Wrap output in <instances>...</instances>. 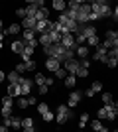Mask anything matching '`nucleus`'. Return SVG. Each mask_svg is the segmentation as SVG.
I'll use <instances>...</instances> for the list:
<instances>
[{
	"label": "nucleus",
	"instance_id": "15",
	"mask_svg": "<svg viewBox=\"0 0 118 132\" xmlns=\"http://www.w3.org/2000/svg\"><path fill=\"white\" fill-rule=\"evenodd\" d=\"M6 95L12 97V99H14V97H20V87H18V85H6Z\"/></svg>",
	"mask_w": 118,
	"mask_h": 132
},
{
	"label": "nucleus",
	"instance_id": "7",
	"mask_svg": "<svg viewBox=\"0 0 118 132\" xmlns=\"http://www.w3.org/2000/svg\"><path fill=\"white\" fill-rule=\"evenodd\" d=\"M89 55H90V50L87 45H77V47H75V57H77V59H87Z\"/></svg>",
	"mask_w": 118,
	"mask_h": 132
},
{
	"label": "nucleus",
	"instance_id": "38",
	"mask_svg": "<svg viewBox=\"0 0 118 132\" xmlns=\"http://www.w3.org/2000/svg\"><path fill=\"white\" fill-rule=\"evenodd\" d=\"M79 6H81V0H71L67 2V10H79Z\"/></svg>",
	"mask_w": 118,
	"mask_h": 132
},
{
	"label": "nucleus",
	"instance_id": "53",
	"mask_svg": "<svg viewBox=\"0 0 118 132\" xmlns=\"http://www.w3.org/2000/svg\"><path fill=\"white\" fill-rule=\"evenodd\" d=\"M2 28H4V22H2V20H0V32H2Z\"/></svg>",
	"mask_w": 118,
	"mask_h": 132
},
{
	"label": "nucleus",
	"instance_id": "52",
	"mask_svg": "<svg viewBox=\"0 0 118 132\" xmlns=\"http://www.w3.org/2000/svg\"><path fill=\"white\" fill-rule=\"evenodd\" d=\"M24 132H35V126H30V128H24Z\"/></svg>",
	"mask_w": 118,
	"mask_h": 132
},
{
	"label": "nucleus",
	"instance_id": "25",
	"mask_svg": "<svg viewBox=\"0 0 118 132\" xmlns=\"http://www.w3.org/2000/svg\"><path fill=\"white\" fill-rule=\"evenodd\" d=\"M16 105H18V109L20 110H24V109H28V97H18V101H16Z\"/></svg>",
	"mask_w": 118,
	"mask_h": 132
},
{
	"label": "nucleus",
	"instance_id": "6",
	"mask_svg": "<svg viewBox=\"0 0 118 132\" xmlns=\"http://www.w3.org/2000/svg\"><path fill=\"white\" fill-rule=\"evenodd\" d=\"M81 99H83V91H73V93L69 95V99H67V106L69 109H75V106L81 103Z\"/></svg>",
	"mask_w": 118,
	"mask_h": 132
},
{
	"label": "nucleus",
	"instance_id": "3",
	"mask_svg": "<svg viewBox=\"0 0 118 132\" xmlns=\"http://www.w3.org/2000/svg\"><path fill=\"white\" fill-rule=\"evenodd\" d=\"M18 87H20V97H28L32 93V87H34V81L28 77H22V81L18 83Z\"/></svg>",
	"mask_w": 118,
	"mask_h": 132
},
{
	"label": "nucleus",
	"instance_id": "18",
	"mask_svg": "<svg viewBox=\"0 0 118 132\" xmlns=\"http://www.w3.org/2000/svg\"><path fill=\"white\" fill-rule=\"evenodd\" d=\"M34 53H35V50H32V47H28V45H26V47H24V51L20 53V57H22V61H30V59H34V57H32Z\"/></svg>",
	"mask_w": 118,
	"mask_h": 132
},
{
	"label": "nucleus",
	"instance_id": "40",
	"mask_svg": "<svg viewBox=\"0 0 118 132\" xmlns=\"http://www.w3.org/2000/svg\"><path fill=\"white\" fill-rule=\"evenodd\" d=\"M90 128H93V130H101V128H102V122L98 120V118H95V120H90Z\"/></svg>",
	"mask_w": 118,
	"mask_h": 132
},
{
	"label": "nucleus",
	"instance_id": "19",
	"mask_svg": "<svg viewBox=\"0 0 118 132\" xmlns=\"http://www.w3.org/2000/svg\"><path fill=\"white\" fill-rule=\"evenodd\" d=\"M101 99H102V103H104L106 106H112V105H116V101H114L112 93H102V95H101Z\"/></svg>",
	"mask_w": 118,
	"mask_h": 132
},
{
	"label": "nucleus",
	"instance_id": "33",
	"mask_svg": "<svg viewBox=\"0 0 118 132\" xmlns=\"http://www.w3.org/2000/svg\"><path fill=\"white\" fill-rule=\"evenodd\" d=\"M65 77H67V73H65V69H63V67H59V69L53 73V79H61V81H63Z\"/></svg>",
	"mask_w": 118,
	"mask_h": 132
},
{
	"label": "nucleus",
	"instance_id": "4",
	"mask_svg": "<svg viewBox=\"0 0 118 132\" xmlns=\"http://www.w3.org/2000/svg\"><path fill=\"white\" fill-rule=\"evenodd\" d=\"M63 69H65V73L67 75H75L79 69V59L77 57H73V59H67L65 63H63Z\"/></svg>",
	"mask_w": 118,
	"mask_h": 132
},
{
	"label": "nucleus",
	"instance_id": "50",
	"mask_svg": "<svg viewBox=\"0 0 118 132\" xmlns=\"http://www.w3.org/2000/svg\"><path fill=\"white\" fill-rule=\"evenodd\" d=\"M4 81H6V73L0 69V83H4Z\"/></svg>",
	"mask_w": 118,
	"mask_h": 132
},
{
	"label": "nucleus",
	"instance_id": "11",
	"mask_svg": "<svg viewBox=\"0 0 118 132\" xmlns=\"http://www.w3.org/2000/svg\"><path fill=\"white\" fill-rule=\"evenodd\" d=\"M35 22H43V20H49V8H38V12H35Z\"/></svg>",
	"mask_w": 118,
	"mask_h": 132
},
{
	"label": "nucleus",
	"instance_id": "14",
	"mask_svg": "<svg viewBox=\"0 0 118 132\" xmlns=\"http://www.w3.org/2000/svg\"><path fill=\"white\" fill-rule=\"evenodd\" d=\"M51 8L61 14V12H65V8H67V2H65V0H53V2H51Z\"/></svg>",
	"mask_w": 118,
	"mask_h": 132
},
{
	"label": "nucleus",
	"instance_id": "26",
	"mask_svg": "<svg viewBox=\"0 0 118 132\" xmlns=\"http://www.w3.org/2000/svg\"><path fill=\"white\" fill-rule=\"evenodd\" d=\"M14 114V106H4L2 105V109H0V116H12Z\"/></svg>",
	"mask_w": 118,
	"mask_h": 132
},
{
	"label": "nucleus",
	"instance_id": "17",
	"mask_svg": "<svg viewBox=\"0 0 118 132\" xmlns=\"http://www.w3.org/2000/svg\"><path fill=\"white\" fill-rule=\"evenodd\" d=\"M20 39H22L24 44H28V42H32V39H35V32H34V30H24Z\"/></svg>",
	"mask_w": 118,
	"mask_h": 132
},
{
	"label": "nucleus",
	"instance_id": "54",
	"mask_svg": "<svg viewBox=\"0 0 118 132\" xmlns=\"http://www.w3.org/2000/svg\"><path fill=\"white\" fill-rule=\"evenodd\" d=\"M2 47H4V44H2V42H0V51H2Z\"/></svg>",
	"mask_w": 118,
	"mask_h": 132
},
{
	"label": "nucleus",
	"instance_id": "12",
	"mask_svg": "<svg viewBox=\"0 0 118 132\" xmlns=\"http://www.w3.org/2000/svg\"><path fill=\"white\" fill-rule=\"evenodd\" d=\"M24 47H26V44H24L22 39H14V42L10 44V50L14 51V53H18V55L24 51Z\"/></svg>",
	"mask_w": 118,
	"mask_h": 132
},
{
	"label": "nucleus",
	"instance_id": "1",
	"mask_svg": "<svg viewBox=\"0 0 118 132\" xmlns=\"http://www.w3.org/2000/svg\"><path fill=\"white\" fill-rule=\"evenodd\" d=\"M90 12L96 18H110L112 16V8H110V4L106 0H95V2H90Z\"/></svg>",
	"mask_w": 118,
	"mask_h": 132
},
{
	"label": "nucleus",
	"instance_id": "8",
	"mask_svg": "<svg viewBox=\"0 0 118 132\" xmlns=\"http://www.w3.org/2000/svg\"><path fill=\"white\" fill-rule=\"evenodd\" d=\"M35 18H30V16H26V18H22V22H20V28H24V30H34L35 32Z\"/></svg>",
	"mask_w": 118,
	"mask_h": 132
},
{
	"label": "nucleus",
	"instance_id": "20",
	"mask_svg": "<svg viewBox=\"0 0 118 132\" xmlns=\"http://www.w3.org/2000/svg\"><path fill=\"white\" fill-rule=\"evenodd\" d=\"M101 45V39H98V34L96 36H90V38H87V47H98Z\"/></svg>",
	"mask_w": 118,
	"mask_h": 132
},
{
	"label": "nucleus",
	"instance_id": "9",
	"mask_svg": "<svg viewBox=\"0 0 118 132\" xmlns=\"http://www.w3.org/2000/svg\"><path fill=\"white\" fill-rule=\"evenodd\" d=\"M59 67H61V63H59L57 59H53V57H47V59H45V69H47L49 73H55Z\"/></svg>",
	"mask_w": 118,
	"mask_h": 132
},
{
	"label": "nucleus",
	"instance_id": "32",
	"mask_svg": "<svg viewBox=\"0 0 118 132\" xmlns=\"http://www.w3.org/2000/svg\"><path fill=\"white\" fill-rule=\"evenodd\" d=\"M49 39H51V44H59V42H61V34L59 32H49Z\"/></svg>",
	"mask_w": 118,
	"mask_h": 132
},
{
	"label": "nucleus",
	"instance_id": "46",
	"mask_svg": "<svg viewBox=\"0 0 118 132\" xmlns=\"http://www.w3.org/2000/svg\"><path fill=\"white\" fill-rule=\"evenodd\" d=\"M16 16L18 18H26V8H18V10H16Z\"/></svg>",
	"mask_w": 118,
	"mask_h": 132
},
{
	"label": "nucleus",
	"instance_id": "37",
	"mask_svg": "<svg viewBox=\"0 0 118 132\" xmlns=\"http://www.w3.org/2000/svg\"><path fill=\"white\" fill-rule=\"evenodd\" d=\"M30 126H34V118H32V116L22 118V128H30Z\"/></svg>",
	"mask_w": 118,
	"mask_h": 132
},
{
	"label": "nucleus",
	"instance_id": "23",
	"mask_svg": "<svg viewBox=\"0 0 118 132\" xmlns=\"http://www.w3.org/2000/svg\"><path fill=\"white\" fill-rule=\"evenodd\" d=\"M114 106V105H112ZM108 110H110V106H101V109H98V112H96V116H98V120H102V118H108Z\"/></svg>",
	"mask_w": 118,
	"mask_h": 132
},
{
	"label": "nucleus",
	"instance_id": "49",
	"mask_svg": "<svg viewBox=\"0 0 118 132\" xmlns=\"http://www.w3.org/2000/svg\"><path fill=\"white\" fill-rule=\"evenodd\" d=\"M28 105H30V106H35V97L28 95Z\"/></svg>",
	"mask_w": 118,
	"mask_h": 132
},
{
	"label": "nucleus",
	"instance_id": "41",
	"mask_svg": "<svg viewBox=\"0 0 118 132\" xmlns=\"http://www.w3.org/2000/svg\"><path fill=\"white\" fill-rule=\"evenodd\" d=\"M79 67L89 69V67H90V59H89V57H87V59H79Z\"/></svg>",
	"mask_w": 118,
	"mask_h": 132
},
{
	"label": "nucleus",
	"instance_id": "28",
	"mask_svg": "<svg viewBox=\"0 0 118 132\" xmlns=\"http://www.w3.org/2000/svg\"><path fill=\"white\" fill-rule=\"evenodd\" d=\"M104 39H108V42H118V32H116V30H108Z\"/></svg>",
	"mask_w": 118,
	"mask_h": 132
},
{
	"label": "nucleus",
	"instance_id": "35",
	"mask_svg": "<svg viewBox=\"0 0 118 132\" xmlns=\"http://www.w3.org/2000/svg\"><path fill=\"white\" fill-rule=\"evenodd\" d=\"M47 110H49V105H47V103H39V105H38V114H39V116L45 114Z\"/></svg>",
	"mask_w": 118,
	"mask_h": 132
},
{
	"label": "nucleus",
	"instance_id": "47",
	"mask_svg": "<svg viewBox=\"0 0 118 132\" xmlns=\"http://www.w3.org/2000/svg\"><path fill=\"white\" fill-rule=\"evenodd\" d=\"M49 85H55V79L53 77H45V87L49 89Z\"/></svg>",
	"mask_w": 118,
	"mask_h": 132
},
{
	"label": "nucleus",
	"instance_id": "48",
	"mask_svg": "<svg viewBox=\"0 0 118 132\" xmlns=\"http://www.w3.org/2000/svg\"><path fill=\"white\" fill-rule=\"evenodd\" d=\"M47 91H49V89L45 87V85H41V87H38V93H39V95H45V93H47Z\"/></svg>",
	"mask_w": 118,
	"mask_h": 132
},
{
	"label": "nucleus",
	"instance_id": "39",
	"mask_svg": "<svg viewBox=\"0 0 118 132\" xmlns=\"http://www.w3.org/2000/svg\"><path fill=\"white\" fill-rule=\"evenodd\" d=\"M41 118H43V122H51L53 118H55V112H51V110H47L45 114H41Z\"/></svg>",
	"mask_w": 118,
	"mask_h": 132
},
{
	"label": "nucleus",
	"instance_id": "2",
	"mask_svg": "<svg viewBox=\"0 0 118 132\" xmlns=\"http://www.w3.org/2000/svg\"><path fill=\"white\" fill-rule=\"evenodd\" d=\"M51 57L57 59L59 63H65V61H67V50H65L61 44H53L51 45Z\"/></svg>",
	"mask_w": 118,
	"mask_h": 132
},
{
	"label": "nucleus",
	"instance_id": "43",
	"mask_svg": "<svg viewBox=\"0 0 118 132\" xmlns=\"http://www.w3.org/2000/svg\"><path fill=\"white\" fill-rule=\"evenodd\" d=\"M14 71H16V73H20V75H24V73H26V65H24V63H18Z\"/></svg>",
	"mask_w": 118,
	"mask_h": 132
},
{
	"label": "nucleus",
	"instance_id": "30",
	"mask_svg": "<svg viewBox=\"0 0 118 132\" xmlns=\"http://www.w3.org/2000/svg\"><path fill=\"white\" fill-rule=\"evenodd\" d=\"M108 65V69H116V65H118V57H106V61H104Z\"/></svg>",
	"mask_w": 118,
	"mask_h": 132
},
{
	"label": "nucleus",
	"instance_id": "45",
	"mask_svg": "<svg viewBox=\"0 0 118 132\" xmlns=\"http://www.w3.org/2000/svg\"><path fill=\"white\" fill-rule=\"evenodd\" d=\"M83 95L87 97V99H93V97H95V93L90 91V87H89V89H85V91H83Z\"/></svg>",
	"mask_w": 118,
	"mask_h": 132
},
{
	"label": "nucleus",
	"instance_id": "13",
	"mask_svg": "<svg viewBox=\"0 0 118 132\" xmlns=\"http://www.w3.org/2000/svg\"><path fill=\"white\" fill-rule=\"evenodd\" d=\"M6 81H8V85H18V83L22 81V75L16 71H10L8 75H6Z\"/></svg>",
	"mask_w": 118,
	"mask_h": 132
},
{
	"label": "nucleus",
	"instance_id": "10",
	"mask_svg": "<svg viewBox=\"0 0 118 132\" xmlns=\"http://www.w3.org/2000/svg\"><path fill=\"white\" fill-rule=\"evenodd\" d=\"M106 57H108V51L104 50V47H101V45H98V47H96V51L93 53V59H95V61H102V63H104V61H106Z\"/></svg>",
	"mask_w": 118,
	"mask_h": 132
},
{
	"label": "nucleus",
	"instance_id": "24",
	"mask_svg": "<svg viewBox=\"0 0 118 132\" xmlns=\"http://www.w3.org/2000/svg\"><path fill=\"white\" fill-rule=\"evenodd\" d=\"M38 44L41 45V47H43V45H49L51 44V39H49V34H39V39H38Z\"/></svg>",
	"mask_w": 118,
	"mask_h": 132
},
{
	"label": "nucleus",
	"instance_id": "29",
	"mask_svg": "<svg viewBox=\"0 0 118 132\" xmlns=\"http://www.w3.org/2000/svg\"><path fill=\"white\" fill-rule=\"evenodd\" d=\"M87 124H89V114H87V112H83V114H81V118H79V128L83 130Z\"/></svg>",
	"mask_w": 118,
	"mask_h": 132
},
{
	"label": "nucleus",
	"instance_id": "51",
	"mask_svg": "<svg viewBox=\"0 0 118 132\" xmlns=\"http://www.w3.org/2000/svg\"><path fill=\"white\" fill-rule=\"evenodd\" d=\"M0 132H10V128L4 126V124H0Z\"/></svg>",
	"mask_w": 118,
	"mask_h": 132
},
{
	"label": "nucleus",
	"instance_id": "22",
	"mask_svg": "<svg viewBox=\"0 0 118 132\" xmlns=\"http://www.w3.org/2000/svg\"><path fill=\"white\" fill-rule=\"evenodd\" d=\"M63 83H65V87H67V89H75V83H77V77H75V75H67V77L63 79Z\"/></svg>",
	"mask_w": 118,
	"mask_h": 132
},
{
	"label": "nucleus",
	"instance_id": "21",
	"mask_svg": "<svg viewBox=\"0 0 118 132\" xmlns=\"http://www.w3.org/2000/svg\"><path fill=\"white\" fill-rule=\"evenodd\" d=\"M4 32H6V36H18L20 34V24H10Z\"/></svg>",
	"mask_w": 118,
	"mask_h": 132
},
{
	"label": "nucleus",
	"instance_id": "36",
	"mask_svg": "<svg viewBox=\"0 0 118 132\" xmlns=\"http://www.w3.org/2000/svg\"><path fill=\"white\" fill-rule=\"evenodd\" d=\"M75 77H79V79L89 77V69H83V67H79V69H77V73H75Z\"/></svg>",
	"mask_w": 118,
	"mask_h": 132
},
{
	"label": "nucleus",
	"instance_id": "27",
	"mask_svg": "<svg viewBox=\"0 0 118 132\" xmlns=\"http://www.w3.org/2000/svg\"><path fill=\"white\" fill-rule=\"evenodd\" d=\"M32 81H34L38 87H41V85H45V75L43 73H35V79H32Z\"/></svg>",
	"mask_w": 118,
	"mask_h": 132
},
{
	"label": "nucleus",
	"instance_id": "44",
	"mask_svg": "<svg viewBox=\"0 0 118 132\" xmlns=\"http://www.w3.org/2000/svg\"><path fill=\"white\" fill-rule=\"evenodd\" d=\"M51 45H53V44H49V45H43V47H41V50H43V53L47 55V57H51Z\"/></svg>",
	"mask_w": 118,
	"mask_h": 132
},
{
	"label": "nucleus",
	"instance_id": "5",
	"mask_svg": "<svg viewBox=\"0 0 118 132\" xmlns=\"http://www.w3.org/2000/svg\"><path fill=\"white\" fill-rule=\"evenodd\" d=\"M59 44L65 47V50H75L77 47V44H75V36L73 34H63L61 36V42Z\"/></svg>",
	"mask_w": 118,
	"mask_h": 132
},
{
	"label": "nucleus",
	"instance_id": "34",
	"mask_svg": "<svg viewBox=\"0 0 118 132\" xmlns=\"http://www.w3.org/2000/svg\"><path fill=\"white\" fill-rule=\"evenodd\" d=\"M90 91H93V93H102V83L101 81H95V83H93V85H90Z\"/></svg>",
	"mask_w": 118,
	"mask_h": 132
},
{
	"label": "nucleus",
	"instance_id": "31",
	"mask_svg": "<svg viewBox=\"0 0 118 132\" xmlns=\"http://www.w3.org/2000/svg\"><path fill=\"white\" fill-rule=\"evenodd\" d=\"M24 65H26V71H35V59H30V61H22Z\"/></svg>",
	"mask_w": 118,
	"mask_h": 132
},
{
	"label": "nucleus",
	"instance_id": "42",
	"mask_svg": "<svg viewBox=\"0 0 118 132\" xmlns=\"http://www.w3.org/2000/svg\"><path fill=\"white\" fill-rule=\"evenodd\" d=\"M2 105H4V106H14V99H12V97H8V95H6L4 99H2Z\"/></svg>",
	"mask_w": 118,
	"mask_h": 132
},
{
	"label": "nucleus",
	"instance_id": "16",
	"mask_svg": "<svg viewBox=\"0 0 118 132\" xmlns=\"http://www.w3.org/2000/svg\"><path fill=\"white\" fill-rule=\"evenodd\" d=\"M8 126H10L12 130H20V128H22V118L12 114V116H10V124H8Z\"/></svg>",
	"mask_w": 118,
	"mask_h": 132
}]
</instances>
